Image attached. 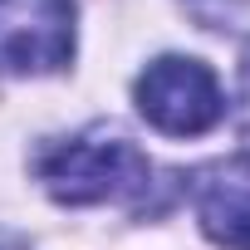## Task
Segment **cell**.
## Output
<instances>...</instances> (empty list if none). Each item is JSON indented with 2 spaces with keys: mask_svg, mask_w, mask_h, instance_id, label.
Instances as JSON below:
<instances>
[{
  "mask_svg": "<svg viewBox=\"0 0 250 250\" xmlns=\"http://www.w3.org/2000/svg\"><path fill=\"white\" fill-rule=\"evenodd\" d=\"M0 250H20V245H0Z\"/></svg>",
  "mask_w": 250,
  "mask_h": 250,
  "instance_id": "obj_6",
  "label": "cell"
},
{
  "mask_svg": "<svg viewBox=\"0 0 250 250\" xmlns=\"http://www.w3.org/2000/svg\"><path fill=\"white\" fill-rule=\"evenodd\" d=\"M196 221L226 250H250V162H226L196 187Z\"/></svg>",
  "mask_w": 250,
  "mask_h": 250,
  "instance_id": "obj_4",
  "label": "cell"
},
{
  "mask_svg": "<svg viewBox=\"0 0 250 250\" xmlns=\"http://www.w3.org/2000/svg\"><path fill=\"white\" fill-rule=\"evenodd\" d=\"M44 191L64 206H93V201H133L152 187L147 157L118 133H83L59 147H49L35 162Z\"/></svg>",
  "mask_w": 250,
  "mask_h": 250,
  "instance_id": "obj_1",
  "label": "cell"
},
{
  "mask_svg": "<svg viewBox=\"0 0 250 250\" xmlns=\"http://www.w3.org/2000/svg\"><path fill=\"white\" fill-rule=\"evenodd\" d=\"M240 123L250 133V49H245V64H240Z\"/></svg>",
  "mask_w": 250,
  "mask_h": 250,
  "instance_id": "obj_5",
  "label": "cell"
},
{
  "mask_svg": "<svg viewBox=\"0 0 250 250\" xmlns=\"http://www.w3.org/2000/svg\"><path fill=\"white\" fill-rule=\"evenodd\" d=\"M133 93H138V113L157 133H172V138L211 133L226 113L216 74L201 59H182V54H162L157 64H147Z\"/></svg>",
  "mask_w": 250,
  "mask_h": 250,
  "instance_id": "obj_2",
  "label": "cell"
},
{
  "mask_svg": "<svg viewBox=\"0 0 250 250\" xmlns=\"http://www.w3.org/2000/svg\"><path fill=\"white\" fill-rule=\"evenodd\" d=\"M74 54V0H0V74H54Z\"/></svg>",
  "mask_w": 250,
  "mask_h": 250,
  "instance_id": "obj_3",
  "label": "cell"
}]
</instances>
